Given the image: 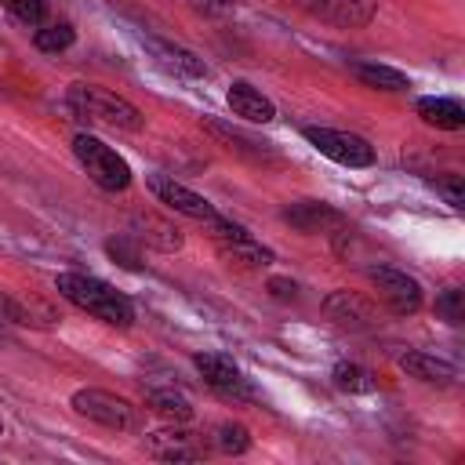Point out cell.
<instances>
[{
    "mask_svg": "<svg viewBox=\"0 0 465 465\" xmlns=\"http://www.w3.org/2000/svg\"><path fill=\"white\" fill-rule=\"evenodd\" d=\"M58 294L65 302H73L76 309L91 312L94 320L109 323V327H131L134 323V305L127 294H120L113 283L98 280V276H87V272H58L54 280Z\"/></svg>",
    "mask_w": 465,
    "mask_h": 465,
    "instance_id": "6da1fadb",
    "label": "cell"
},
{
    "mask_svg": "<svg viewBox=\"0 0 465 465\" xmlns=\"http://www.w3.org/2000/svg\"><path fill=\"white\" fill-rule=\"evenodd\" d=\"M65 102L80 120H91V124H105V127H120V131H142V124H145V116L138 113L134 102H127L124 94L105 91L98 84H84V80L69 84Z\"/></svg>",
    "mask_w": 465,
    "mask_h": 465,
    "instance_id": "7a4b0ae2",
    "label": "cell"
},
{
    "mask_svg": "<svg viewBox=\"0 0 465 465\" xmlns=\"http://www.w3.org/2000/svg\"><path fill=\"white\" fill-rule=\"evenodd\" d=\"M73 156L80 160V167L87 171V178H91L98 189H105V193H124V189L131 185V167H127V160H124L113 145H105L102 138H94V134H76V138H73Z\"/></svg>",
    "mask_w": 465,
    "mask_h": 465,
    "instance_id": "3957f363",
    "label": "cell"
},
{
    "mask_svg": "<svg viewBox=\"0 0 465 465\" xmlns=\"http://www.w3.org/2000/svg\"><path fill=\"white\" fill-rule=\"evenodd\" d=\"M69 407H73L80 418L98 421V425L116 429V432L138 429V407H134L127 396L105 392V389H76V392L69 396Z\"/></svg>",
    "mask_w": 465,
    "mask_h": 465,
    "instance_id": "277c9868",
    "label": "cell"
},
{
    "mask_svg": "<svg viewBox=\"0 0 465 465\" xmlns=\"http://www.w3.org/2000/svg\"><path fill=\"white\" fill-rule=\"evenodd\" d=\"M302 134L316 153H323L327 160H334L341 167H371L374 163V145L363 134L334 131V127H305Z\"/></svg>",
    "mask_w": 465,
    "mask_h": 465,
    "instance_id": "5b68a950",
    "label": "cell"
},
{
    "mask_svg": "<svg viewBox=\"0 0 465 465\" xmlns=\"http://www.w3.org/2000/svg\"><path fill=\"white\" fill-rule=\"evenodd\" d=\"M367 280L374 283L378 298L389 305V312L396 316H411L421 309V283L414 276H407L403 269H392V265H371L367 269Z\"/></svg>",
    "mask_w": 465,
    "mask_h": 465,
    "instance_id": "8992f818",
    "label": "cell"
},
{
    "mask_svg": "<svg viewBox=\"0 0 465 465\" xmlns=\"http://www.w3.org/2000/svg\"><path fill=\"white\" fill-rule=\"evenodd\" d=\"M207 225H211V236H214V243L222 247L225 258L240 262V265H251V269H262V265L272 262V251H269L262 240H254L243 225H236V222H229V218H214V222H207Z\"/></svg>",
    "mask_w": 465,
    "mask_h": 465,
    "instance_id": "52a82bcc",
    "label": "cell"
},
{
    "mask_svg": "<svg viewBox=\"0 0 465 465\" xmlns=\"http://www.w3.org/2000/svg\"><path fill=\"white\" fill-rule=\"evenodd\" d=\"M149 189H153V196L163 207H171V211H178V214H185L193 222H214L218 218V211L211 207V200H203L200 193H193L189 185H182V182H174L167 174H149Z\"/></svg>",
    "mask_w": 465,
    "mask_h": 465,
    "instance_id": "ba28073f",
    "label": "cell"
},
{
    "mask_svg": "<svg viewBox=\"0 0 465 465\" xmlns=\"http://www.w3.org/2000/svg\"><path fill=\"white\" fill-rule=\"evenodd\" d=\"M323 312L331 323L349 327V331H371L378 323V305L363 298L360 291H331L323 298Z\"/></svg>",
    "mask_w": 465,
    "mask_h": 465,
    "instance_id": "9c48e42d",
    "label": "cell"
},
{
    "mask_svg": "<svg viewBox=\"0 0 465 465\" xmlns=\"http://www.w3.org/2000/svg\"><path fill=\"white\" fill-rule=\"evenodd\" d=\"M193 363H196V371L203 374V381H207L214 392L232 396V400H251V396H254L251 385H247V378L240 374V367H236L229 356H222V352H196Z\"/></svg>",
    "mask_w": 465,
    "mask_h": 465,
    "instance_id": "30bf717a",
    "label": "cell"
},
{
    "mask_svg": "<svg viewBox=\"0 0 465 465\" xmlns=\"http://www.w3.org/2000/svg\"><path fill=\"white\" fill-rule=\"evenodd\" d=\"M312 18L341 25V29H360L374 18L378 0H298Z\"/></svg>",
    "mask_w": 465,
    "mask_h": 465,
    "instance_id": "8fae6325",
    "label": "cell"
},
{
    "mask_svg": "<svg viewBox=\"0 0 465 465\" xmlns=\"http://www.w3.org/2000/svg\"><path fill=\"white\" fill-rule=\"evenodd\" d=\"M291 229H298V232H331V229H341L345 225V218H341V211L338 207H331V203H323V200H294V203H287L283 207V214H280Z\"/></svg>",
    "mask_w": 465,
    "mask_h": 465,
    "instance_id": "7c38bea8",
    "label": "cell"
},
{
    "mask_svg": "<svg viewBox=\"0 0 465 465\" xmlns=\"http://www.w3.org/2000/svg\"><path fill=\"white\" fill-rule=\"evenodd\" d=\"M145 450H149L156 461H196V458H203V447H200L196 436L185 432V429H160V432H149V436H145Z\"/></svg>",
    "mask_w": 465,
    "mask_h": 465,
    "instance_id": "4fadbf2b",
    "label": "cell"
},
{
    "mask_svg": "<svg viewBox=\"0 0 465 465\" xmlns=\"http://www.w3.org/2000/svg\"><path fill=\"white\" fill-rule=\"evenodd\" d=\"M225 102H229V109H232L236 116H243L247 124H269V120L276 116V105H272L254 84H247V80H232Z\"/></svg>",
    "mask_w": 465,
    "mask_h": 465,
    "instance_id": "5bb4252c",
    "label": "cell"
},
{
    "mask_svg": "<svg viewBox=\"0 0 465 465\" xmlns=\"http://www.w3.org/2000/svg\"><path fill=\"white\" fill-rule=\"evenodd\" d=\"M145 47L153 51V58H156L163 69H171V73H178V76H193V80H203V76H207V62H203L200 54H193L189 47H178V44L156 40V36H149Z\"/></svg>",
    "mask_w": 465,
    "mask_h": 465,
    "instance_id": "9a60e30c",
    "label": "cell"
},
{
    "mask_svg": "<svg viewBox=\"0 0 465 465\" xmlns=\"http://www.w3.org/2000/svg\"><path fill=\"white\" fill-rule=\"evenodd\" d=\"M203 127L225 145V149H232V153H240V156H247V160H254V163H265V160H272V149H269V142H262V138H251V134H243L240 127H229V124H218V120H203Z\"/></svg>",
    "mask_w": 465,
    "mask_h": 465,
    "instance_id": "2e32d148",
    "label": "cell"
},
{
    "mask_svg": "<svg viewBox=\"0 0 465 465\" xmlns=\"http://www.w3.org/2000/svg\"><path fill=\"white\" fill-rule=\"evenodd\" d=\"M400 367H403L411 378L425 381V385H450L454 374H458L447 360L429 356V352H403V356H400Z\"/></svg>",
    "mask_w": 465,
    "mask_h": 465,
    "instance_id": "e0dca14e",
    "label": "cell"
},
{
    "mask_svg": "<svg viewBox=\"0 0 465 465\" xmlns=\"http://www.w3.org/2000/svg\"><path fill=\"white\" fill-rule=\"evenodd\" d=\"M134 229H138L134 236L142 243H149V247H156L163 254H171V251L182 247V229L171 225V222H163V218H156V214H138L134 218Z\"/></svg>",
    "mask_w": 465,
    "mask_h": 465,
    "instance_id": "ac0fdd59",
    "label": "cell"
},
{
    "mask_svg": "<svg viewBox=\"0 0 465 465\" xmlns=\"http://www.w3.org/2000/svg\"><path fill=\"white\" fill-rule=\"evenodd\" d=\"M418 116L429 127H440V131L465 127V109H461L458 98H418Z\"/></svg>",
    "mask_w": 465,
    "mask_h": 465,
    "instance_id": "d6986e66",
    "label": "cell"
},
{
    "mask_svg": "<svg viewBox=\"0 0 465 465\" xmlns=\"http://www.w3.org/2000/svg\"><path fill=\"white\" fill-rule=\"evenodd\" d=\"M349 69H352V76H356L363 87H374V91H407V87H411V80H407L400 69H392V65L352 62Z\"/></svg>",
    "mask_w": 465,
    "mask_h": 465,
    "instance_id": "ffe728a7",
    "label": "cell"
},
{
    "mask_svg": "<svg viewBox=\"0 0 465 465\" xmlns=\"http://www.w3.org/2000/svg\"><path fill=\"white\" fill-rule=\"evenodd\" d=\"M149 407L160 414V418H167V421H189L193 418V403H189V396H182L178 389H149Z\"/></svg>",
    "mask_w": 465,
    "mask_h": 465,
    "instance_id": "44dd1931",
    "label": "cell"
},
{
    "mask_svg": "<svg viewBox=\"0 0 465 465\" xmlns=\"http://www.w3.org/2000/svg\"><path fill=\"white\" fill-rule=\"evenodd\" d=\"M73 40H76V29L69 22H40L33 33L36 51H44V54H58V51L73 47Z\"/></svg>",
    "mask_w": 465,
    "mask_h": 465,
    "instance_id": "7402d4cb",
    "label": "cell"
},
{
    "mask_svg": "<svg viewBox=\"0 0 465 465\" xmlns=\"http://www.w3.org/2000/svg\"><path fill=\"white\" fill-rule=\"evenodd\" d=\"M331 378H334V385L341 389V392H374L378 389V381H374V374L367 371V367H360V363H338L334 371H331Z\"/></svg>",
    "mask_w": 465,
    "mask_h": 465,
    "instance_id": "603a6c76",
    "label": "cell"
},
{
    "mask_svg": "<svg viewBox=\"0 0 465 465\" xmlns=\"http://www.w3.org/2000/svg\"><path fill=\"white\" fill-rule=\"evenodd\" d=\"M211 440H214V447H218L222 454H247V450H251V432H247L240 421H222Z\"/></svg>",
    "mask_w": 465,
    "mask_h": 465,
    "instance_id": "cb8c5ba5",
    "label": "cell"
},
{
    "mask_svg": "<svg viewBox=\"0 0 465 465\" xmlns=\"http://www.w3.org/2000/svg\"><path fill=\"white\" fill-rule=\"evenodd\" d=\"M0 7L11 11L25 25H40L44 15H47V0H0Z\"/></svg>",
    "mask_w": 465,
    "mask_h": 465,
    "instance_id": "d4e9b609",
    "label": "cell"
},
{
    "mask_svg": "<svg viewBox=\"0 0 465 465\" xmlns=\"http://www.w3.org/2000/svg\"><path fill=\"white\" fill-rule=\"evenodd\" d=\"M436 312L447 320V323H461L465 320V294L458 287H447L436 294Z\"/></svg>",
    "mask_w": 465,
    "mask_h": 465,
    "instance_id": "484cf974",
    "label": "cell"
},
{
    "mask_svg": "<svg viewBox=\"0 0 465 465\" xmlns=\"http://www.w3.org/2000/svg\"><path fill=\"white\" fill-rule=\"evenodd\" d=\"M105 254H109L113 262H120L124 269H142V254H138V247H134L127 236H113V240H105Z\"/></svg>",
    "mask_w": 465,
    "mask_h": 465,
    "instance_id": "4316f807",
    "label": "cell"
},
{
    "mask_svg": "<svg viewBox=\"0 0 465 465\" xmlns=\"http://www.w3.org/2000/svg\"><path fill=\"white\" fill-rule=\"evenodd\" d=\"M432 185H436V193H440V196H443V200H447L454 211H461V207H465V189H461V178H458V174L436 178Z\"/></svg>",
    "mask_w": 465,
    "mask_h": 465,
    "instance_id": "83f0119b",
    "label": "cell"
},
{
    "mask_svg": "<svg viewBox=\"0 0 465 465\" xmlns=\"http://www.w3.org/2000/svg\"><path fill=\"white\" fill-rule=\"evenodd\" d=\"M189 4L203 15H229L232 11V0H189Z\"/></svg>",
    "mask_w": 465,
    "mask_h": 465,
    "instance_id": "f1b7e54d",
    "label": "cell"
},
{
    "mask_svg": "<svg viewBox=\"0 0 465 465\" xmlns=\"http://www.w3.org/2000/svg\"><path fill=\"white\" fill-rule=\"evenodd\" d=\"M269 291L276 294V298H294V283H287V280H269Z\"/></svg>",
    "mask_w": 465,
    "mask_h": 465,
    "instance_id": "f546056e",
    "label": "cell"
},
{
    "mask_svg": "<svg viewBox=\"0 0 465 465\" xmlns=\"http://www.w3.org/2000/svg\"><path fill=\"white\" fill-rule=\"evenodd\" d=\"M7 302H11V294L0 291V320H7Z\"/></svg>",
    "mask_w": 465,
    "mask_h": 465,
    "instance_id": "4dcf8cb0",
    "label": "cell"
},
{
    "mask_svg": "<svg viewBox=\"0 0 465 465\" xmlns=\"http://www.w3.org/2000/svg\"><path fill=\"white\" fill-rule=\"evenodd\" d=\"M0 436H4V421H0Z\"/></svg>",
    "mask_w": 465,
    "mask_h": 465,
    "instance_id": "1f68e13d",
    "label": "cell"
}]
</instances>
